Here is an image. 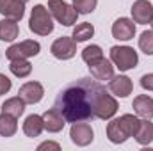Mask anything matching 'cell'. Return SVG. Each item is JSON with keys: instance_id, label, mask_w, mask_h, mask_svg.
<instances>
[{"instance_id": "1", "label": "cell", "mask_w": 153, "mask_h": 151, "mask_svg": "<svg viewBox=\"0 0 153 151\" xmlns=\"http://www.w3.org/2000/svg\"><path fill=\"white\" fill-rule=\"evenodd\" d=\"M102 89L105 87L96 78H78L59 91L53 109L62 114L66 123L94 119V101Z\"/></svg>"}, {"instance_id": "2", "label": "cell", "mask_w": 153, "mask_h": 151, "mask_svg": "<svg viewBox=\"0 0 153 151\" xmlns=\"http://www.w3.org/2000/svg\"><path fill=\"white\" fill-rule=\"evenodd\" d=\"M139 115L134 114H123L119 117L109 119L107 124V139L112 144H123L126 142L130 137L135 135L137 128H139Z\"/></svg>"}, {"instance_id": "3", "label": "cell", "mask_w": 153, "mask_h": 151, "mask_svg": "<svg viewBox=\"0 0 153 151\" xmlns=\"http://www.w3.org/2000/svg\"><path fill=\"white\" fill-rule=\"evenodd\" d=\"M53 16L48 11V7H45L43 4H36L30 11V18H29V29L30 32H34L36 36H48L53 32Z\"/></svg>"}, {"instance_id": "4", "label": "cell", "mask_w": 153, "mask_h": 151, "mask_svg": "<svg viewBox=\"0 0 153 151\" xmlns=\"http://www.w3.org/2000/svg\"><path fill=\"white\" fill-rule=\"evenodd\" d=\"M111 62L119 71H130L139 64V55L132 46H112Z\"/></svg>"}, {"instance_id": "5", "label": "cell", "mask_w": 153, "mask_h": 151, "mask_svg": "<svg viewBox=\"0 0 153 151\" xmlns=\"http://www.w3.org/2000/svg\"><path fill=\"white\" fill-rule=\"evenodd\" d=\"M48 11L52 13L53 20H57L64 27H71L76 23L78 13L73 4H68L64 0H48Z\"/></svg>"}, {"instance_id": "6", "label": "cell", "mask_w": 153, "mask_h": 151, "mask_svg": "<svg viewBox=\"0 0 153 151\" xmlns=\"http://www.w3.org/2000/svg\"><path fill=\"white\" fill-rule=\"evenodd\" d=\"M117 109H119V105H117L116 98L112 94H109L105 89H102L96 96V101H94V117L109 121L117 114Z\"/></svg>"}, {"instance_id": "7", "label": "cell", "mask_w": 153, "mask_h": 151, "mask_svg": "<svg viewBox=\"0 0 153 151\" xmlns=\"http://www.w3.org/2000/svg\"><path fill=\"white\" fill-rule=\"evenodd\" d=\"M41 52V44L34 39H25L22 43H14L5 50V57L9 61H18V59H30L36 57Z\"/></svg>"}, {"instance_id": "8", "label": "cell", "mask_w": 153, "mask_h": 151, "mask_svg": "<svg viewBox=\"0 0 153 151\" xmlns=\"http://www.w3.org/2000/svg\"><path fill=\"white\" fill-rule=\"evenodd\" d=\"M50 52L59 61H70V59L75 57V53H76V41L73 38H68V36L57 38L52 43Z\"/></svg>"}, {"instance_id": "9", "label": "cell", "mask_w": 153, "mask_h": 151, "mask_svg": "<svg viewBox=\"0 0 153 151\" xmlns=\"http://www.w3.org/2000/svg\"><path fill=\"white\" fill-rule=\"evenodd\" d=\"M70 139H71L73 144L80 146V148H85V146H89V144L94 141V132H93L91 124L85 123V121L71 123V128H70Z\"/></svg>"}, {"instance_id": "10", "label": "cell", "mask_w": 153, "mask_h": 151, "mask_svg": "<svg viewBox=\"0 0 153 151\" xmlns=\"http://www.w3.org/2000/svg\"><path fill=\"white\" fill-rule=\"evenodd\" d=\"M18 96H20L27 105H36V103H39V101L43 100V96H45V87H43L39 82H36V80L25 82V84L20 87Z\"/></svg>"}, {"instance_id": "11", "label": "cell", "mask_w": 153, "mask_h": 151, "mask_svg": "<svg viewBox=\"0 0 153 151\" xmlns=\"http://www.w3.org/2000/svg\"><path fill=\"white\" fill-rule=\"evenodd\" d=\"M112 38L117 41H130L135 36V21L130 18H117L112 23Z\"/></svg>"}, {"instance_id": "12", "label": "cell", "mask_w": 153, "mask_h": 151, "mask_svg": "<svg viewBox=\"0 0 153 151\" xmlns=\"http://www.w3.org/2000/svg\"><path fill=\"white\" fill-rule=\"evenodd\" d=\"M130 13H132V20L135 23L148 25L153 18V5L148 0H135L132 9H130Z\"/></svg>"}, {"instance_id": "13", "label": "cell", "mask_w": 153, "mask_h": 151, "mask_svg": "<svg viewBox=\"0 0 153 151\" xmlns=\"http://www.w3.org/2000/svg\"><path fill=\"white\" fill-rule=\"evenodd\" d=\"M109 91L116 98H126L134 91V84L126 75H114L109 80Z\"/></svg>"}, {"instance_id": "14", "label": "cell", "mask_w": 153, "mask_h": 151, "mask_svg": "<svg viewBox=\"0 0 153 151\" xmlns=\"http://www.w3.org/2000/svg\"><path fill=\"white\" fill-rule=\"evenodd\" d=\"M89 73H91L93 78H96L98 82H102V80H111V78L114 76V64L111 62V59L102 57V59H98L96 62L89 64Z\"/></svg>"}, {"instance_id": "15", "label": "cell", "mask_w": 153, "mask_h": 151, "mask_svg": "<svg viewBox=\"0 0 153 151\" xmlns=\"http://www.w3.org/2000/svg\"><path fill=\"white\" fill-rule=\"evenodd\" d=\"M0 14L20 21L25 16V2L22 0H0Z\"/></svg>"}, {"instance_id": "16", "label": "cell", "mask_w": 153, "mask_h": 151, "mask_svg": "<svg viewBox=\"0 0 153 151\" xmlns=\"http://www.w3.org/2000/svg\"><path fill=\"white\" fill-rule=\"evenodd\" d=\"M43 124H45V130L50 132V133H59L62 132L64 124H66V119L62 117V114L55 109H50L43 114Z\"/></svg>"}, {"instance_id": "17", "label": "cell", "mask_w": 153, "mask_h": 151, "mask_svg": "<svg viewBox=\"0 0 153 151\" xmlns=\"http://www.w3.org/2000/svg\"><path fill=\"white\" fill-rule=\"evenodd\" d=\"M134 112L143 119H153V98L148 94H139L134 98Z\"/></svg>"}, {"instance_id": "18", "label": "cell", "mask_w": 153, "mask_h": 151, "mask_svg": "<svg viewBox=\"0 0 153 151\" xmlns=\"http://www.w3.org/2000/svg\"><path fill=\"white\" fill-rule=\"evenodd\" d=\"M45 130V124H43V115H38V114H30L25 117L23 121V133L30 139H36L43 133Z\"/></svg>"}, {"instance_id": "19", "label": "cell", "mask_w": 153, "mask_h": 151, "mask_svg": "<svg viewBox=\"0 0 153 151\" xmlns=\"http://www.w3.org/2000/svg\"><path fill=\"white\" fill-rule=\"evenodd\" d=\"M18 36H20V27L16 20H11V18L0 20V41L13 43Z\"/></svg>"}, {"instance_id": "20", "label": "cell", "mask_w": 153, "mask_h": 151, "mask_svg": "<svg viewBox=\"0 0 153 151\" xmlns=\"http://www.w3.org/2000/svg\"><path fill=\"white\" fill-rule=\"evenodd\" d=\"M134 139H135L137 144H141V146L152 144L153 142V123H152V119H141V121H139V128H137Z\"/></svg>"}, {"instance_id": "21", "label": "cell", "mask_w": 153, "mask_h": 151, "mask_svg": "<svg viewBox=\"0 0 153 151\" xmlns=\"http://www.w3.org/2000/svg\"><path fill=\"white\" fill-rule=\"evenodd\" d=\"M25 101L20 98V96H14V98H9V100H5L4 103H2V112L4 114H9V115H13V117H20V115H23L25 112Z\"/></svg>"}, {"instance_id": "22", "label": "cell", "mask_w": 153, "mask_h": 151, "mask_svg": "<svg viewBox=\"0 0 153 151\" xmlns=\"http://www.w3.org/2000/svg\"><path fill=\"white\" fill-rule=\"evenodd\" d=\"M18 132V119L9 114H0V137H13Z\"/></svg>"}, {"instance_id": "23", "label": "cell", "mask_w": 153, "mask_h": 151, "mask_svg": "<svg viewBox=\"0 0 153 151\" xmlns=\"http://www.w3.org/2000/svg\"><path fill=\"white\" fill-rule=\"evenodd\" d=\"M9 71L16 78H27L32 73V64L29 62V59H18V61H11L9 64Z\"/></svg>"}, {"instance_id": "24", "label": "cell", "mask_w": 153, "mask_h": 151, "mask_svg": "<svg viewBox=\"0 0 153 151\" xmlns=\"http://www.w3.org/2000/svg\"><path fill=\"white\" fill-rule=\"evenodd\" d=\"M94 36V27L89 23V21H84V23H78L75 29H73V34L71 38L75 39L76 43H84V41H89V39Z\"/></svg>"}, {"instance_id": "25", "label": "cell", "mask_w": 153, "mask_h": 151, "mask_svg": "<svg viewBox=\"0 0 153 151\" xmlns=\"http://www.w3.org/2000/svg\"><path fill=\"white\" fill-rule=\"evenodd\" d=\"M103 57V50H102V46H98V44H89V46H85L84 50H82V61L89 66V64H93V62H96L98 59H102Z\"/></svg>"}, {"instance_id": "26", "label": "cell", "mask_w": 153, "mask_h": 151, "mask_svg": "<svg viewBox=\"0 0 153 151\" xmlns=\"http://www.w3.org/2000/svg\"><path fill=\"white\" fill-rule=\"evenodd\" d=\"M139 50L146 55H153V30H144L139 38Z\"/></svg>"}, {"instance_id": "27", "label": "cell", "mask_w": 153, "mask_h": 151, "mask_svg": "<svg viewBox=\"0 0 153 151\" xmlns=\"http://www.w3.org/2000/svg\"><path fill=\"white\" fill-rule=\"evenodd\" d=\"M98 0H73V7L78 14H89L96 9Z\"/></svg>"}, {"instance_id": "28", "label": "cell", "mask_w": 153, "mask_h": 151, "mask_svg": "<svg viewBox=\"0 0 153 151\" xmlns=\"http://www.w3.org/2000/svg\"><path fill=\"white\" fill-rule=\"evenodd\" d=\"M13 87V82L9 80V76H5L4 73H0V96L7 94Z\"/></svg>"}, {"instance_id": "29", "label": "cell", "mask_w": 153, "mask_h": 151, "mask_svg": "<svg viewBox=\"0 0 153 151\" xmlns=\"http://www.w3.org/2000/svg\"><path fill=\"white\" fill-rule=\"evenodd\" d=\"M141 87L144 91H153V73H146L141 76Z\"/></svg>"}, {"instance_id": "30", "label": "cell", "mask_w": 153, "mask_h": 151, "mask_svg": "<svg viewBox=\"0 0 153 151\" xmlns=\"http://www.w3.org/2000/svg\"><path fill=\"white\" fill-rule=\"evenodd\" d=\"M43 150H55V151H59V150H61V146H59L57 142L46 141V142H41V144L38 146V151H43Z\"/></svg>"}, {"instance_id": "31", "label": "cell", "mask_w": 153, "mask_h": 151, "mask_svg": "<svg viewBox=\"0 0 153 151\" xmlns=\"http://www.w3.org/2000/svg\"><path fill=\"white\" fill-rule=\"evenodd\" d=\"M150 25H152V30H153V18H152V21H150Z\"/></svg>"}, {"instance_id": "32", "label": "cell", "mask_w": 153, "mask_h": 151, "mask_svg": "<svg viewBox=\"0 0 153 151\" xmlns=\"http://www.w3.org/2000/svg\"><path fill=\"white\" fill-rule=\"evenodd\" d=\"M22 2H25V4H27V2H29V0H22Z\"/></svg>"}]
</instances>
